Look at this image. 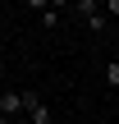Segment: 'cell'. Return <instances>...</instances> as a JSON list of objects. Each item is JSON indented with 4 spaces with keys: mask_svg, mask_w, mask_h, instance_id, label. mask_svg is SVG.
<instances>
[{
    "mask_svg": "<svg viewBox=\"0 0 119 124\" xmlns=\"http://www.w3.org/2000/svg\"><path fill=\"white\" fill-rule=\"evenodd\" d=\"M23 115H28L32 124H50V106H46V97H41L37 87L23 92Z\"/></svg>",
    "mask_w": 119,
    "mask_h": 124,
    "instance_id": "cell-1",
    "label": "cell"
},
{
    "mask_svg": "<svg viewBox=\"0 0 119 124\" xmlns=\"http://www.w3.org/2000/svg\"><path fill=\"white\" fill-rule=\"evenodd\" d=\"M78 14H83V23H87L92 32H101V28H105V14H101V5H96V0H83V5H78Z\"/></svg>",
    "mask_w": 119,
    "mask_h": 124,
    "instance_id": "cell-2",
    "label": "cell"
},
{
    "mask_svg": "<svg viewBox=\"0 0 119 124\" xmlns=\"http://www.w3.org/2000/svg\"><path fill=\"white\" fill-rule=\"evenodd\" d=\"M0 115L5 120H18L23 115V92H0Z\"/></svg>",
    "mask_w": 119,
    "mask_h": 124,
    "instance_id": "cell-3",
    "label": "cell"
},
{
    "mask_svg": "<svg viewBox=\"0 0 119 124\" xmlns=\"http://www.w3.org/2000/svg\"><path fill=\"white\" fill-rule=\"evenodd\" d=\"M55 23H60V14H55V5H46L41 9V28H55Z\"/></svg>",
    "mask_w": 119,
    "mask_h": 124,
    "instance_id": "cell-4",
    "label": "cell"
},
{
    "mask_svg": "<svg viewBox=\"0 0 119 124\" xmlns=\"http://www.w3.org/2000/svg\"><path fill=\"white\" fill-rule=\"evenodd\" d=\"M105 83H110V87H119V60H115V64H105Z\"/></svg>",
    "mask_w": 119,
    "mask_h": 124,
    "instance_id": "cell-5",
    "label": "cell"
},
{
    "mask_svg": "<svg viewBox=\"0 0 119 124\" xmlns=\"http://www.w3.org/2000/svg\"><path fill=\"white\" fill-rule=\"evenodd\" d=\"M105 14H119V0H105Z\"/></svg>",
    "mask_w": 119,
    "mask_h": 124,
    "instance_id": "cell-6",
    "label": "cell"
},
{
    "mask_svg": "<svg viewBox=\"0 0 119 124\" xmlns=\"http://www.w3.org/2000/svg\"><path fill=\"white\" fill-rule=\"evenodd\" d=\"M0 124H14V120H5V115H0Z\"/></svg>",
    "mask_w": 119,
    "mask_h": 124,
    "instance_id": "cell-7",
    "label": "cell"
}]
</instances>
